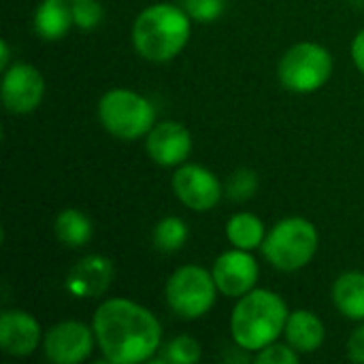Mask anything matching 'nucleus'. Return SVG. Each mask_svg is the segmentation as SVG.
<instances>
[{
    "mask_svg": "<svg viewBox=\"0 0 364 364\" xmlns=\"http://www.w3.org/2000/svg\"><path fill=\"white\" fill-rule=\"evenodd\" d=\"M318 250V230L305 218H286L264 237L262 254L279 271H299L307 267Z\"/></svg>",
    "mask_w": 364,
    "mask_h": 364,
    "instance_id": "obj_4",
    "label": "nucleus"
},
{
    "mask_svg": "<svg viewBox=\"0 0 364 364\" xmlns=\"http://www.w3.org/2000/svg\"><path fill=\"white\" fill-rule=\"evenodd\" d=\"M200 343L188 335L175 337L166 348H164V360L175 364H194L200 360Z\"/></svg>",
    "mask_w": 364,
    "mask_h": 364,
    "instance_id": "obj_21",
    "label": "nucleus"
},
{
    "mask_svg": "<svg viewBox=\"0 0 364 364\" xmlns=\"http://www.w3.org/2000/svg\"><path fill=\"white\" fill-rule=\"evenodd\" d=\"M256 188H258V177H256V173L250 171V168H239V171H235V173L230 175V179H228V183H226V194H228L232 200L243 203V200H247V198L254 196Z\"/></svg>",
    "mask_w": 364,
    "mask_h": 364,
    "instance_id": "obj_22",
    "label": "nucleus"
},
{
    "mask_svg": "<svg viewBox=\"0 0 364 364\" xmlns=\"http://www.w3.org/2000/svg\"><path fill=\"white\" fill-rule=\"evenodd\" d=\"M102 356L113 364L145 363L160 348L162 328L151 311L128 301H105L92 322Z\"/></svg>",
    "mask_w": 364,
    "mask_h": 364,
    "instance_id": "obj_1",
    "label": "nucleus"
},
{
    "mask_svg": "<svg viewBox=\"0 0 364 364\" xmlns=\"http://www.w3.org/2000/svg\"><path fill=\"white\" fill-rule=\"evenodd\" d=\"M55 237L66 247H81L92 239V222L79 209H64L53 224Z\"/></svg>",
    "mask_w": 364,
    "mask_h": 364,
    "instance_id": "obj_19",
    "label": "nucleus"
},
{
    "mask_svg": "<svg viewBox=\"0 0 364 364\" xmlns=\"http://www.w3.org/2000/svg\"><path fill=\"white\" fill-rule=\"evenodd\" d=\"M213 279L222 294L226 296H243L254 290L258 282V264L254 256L245 250H230L224 252L213 264Z\"/></svg>",
    "mask_w": 364,
    "mask_h": 364,
    "instance_id": "obj_11",
    "label": "nucleus"
},
{
    "mask_svg": "<svg viewBox=\"0 0 364 364\" xmlns=\"http://www.w3.org/2000/svg\"><path fill=\"white\" fill-rule=\"evenodd\" d=\"M288 316V307L279 294L271 290H250L239 299L230 318V333L237 348L260 352L275 343L286 328Z\"/></svg>",
    "mask_w": 364,
    "mask_h": 364,
    "instance_id": "obj_2",
    "label": "nucleus"
},
{
    "mask_svg": "<svg viewBox=\"0 0 364 364\" xmlns=\"http://www.w3.org/2000/svg\"><path fill=\"white\" fill-rule=\"evenodd\" d=\"M190 38V15L186 9L158 2L141 11L132 26V45L147 62H168Z\"/></svg>",
    "mask_w": 364,
    "mask_h": 364,
    "instance_id": "obj_3",
    "label": "nucleus"
},
{
    "mask_svg": "<svg viewBox=\"0 0 364 364\" xmlns=\"http://www.w3.org/2000/svg\"><path fill=\"white\" fill-rule=\"evenodd\" d=\"M226 237L237 250L252 252L256 247H262L267 232L260 218L252 213H237L226 224Z\"/></svg>",
    "mask_w": 364,
    "mask_h": 364,
    "instance_id": "obj_18",
    "label": "nucleus"
},
{
    "mask_svg": "<svg viewBox=\"0 0 364 364\" xmlns=\"http://www.w3.org/2000/svg\"><path fill=\"white\" fill-rule=\"evenodd\" d=\"M94 343V328L81 322H60L47 331L43 339V350L51 363L79 364L92 354Z\"/></svg>",
    "mask_w": 364,
    "mask_h": 364,
    "instance_id": "obj_8",
    "label": "nucleus"
},
{
    "mask_svg": "<svg viewBox=\"0 0 364 364\" xmlns=\"http://www.w3.org/2000/svg\"><path fill=\"white\" fill-rule=\"evenodd\" d=\"M284 335L299 354H311L324 343V324L316 314L296 309L288 316Z\"/></svg>",
    "mask_w": 364,
    "mask_h": 364,
    "instance_id": "obj_15",
    "label": "nucleus"
},
{
    "mask_svg": "<svg viewBox=\"0 0 364 364\" xmlns=\"http://www.w3.org/2000/svg\"><path fill=\"white\" fill-rule=\"evenodd\" d=\"M173 190L177 198L192 211H209L222 198L218 177L198 164H181L173 175Z\"/></svg>",
    "mask_w": 364,
    "mask_h": 364,
    "instance_id": "obj_9",
    "label": "nucleus"
},
{
    "mask_svg": "<svg viewBox=\"0 0 364 364\" xmlns=\"http://www.w3.org/2000/svg\"><path fill=\"white\" fill-rule=\"evenodd\" d=\"M147 154L160 166H179L192 151V136L177 122L156 124L147 132Z\"/></svg>",
    "mask_w": 364,
    "mask_h": 364,
    "instance_id": "obj_12",
    "label": "nucleus"
},
{
    "mask_svg": "<svg viewBox=\"0 0 364 364\" xmlns=\"http://www.w3.org/2000/svg\"><path fill=\"white\" fill-rule=\"evenodd\" d=\"M73 23V9L64 0H43L34 13V30L45 41L62 38Z\"/></svg>",
    "mask_w": 364,
    "mask_h": 364,
    "instance_id": "obj_17",
    "label": "nucleus"
},
{
    "mask_svg": "<svg viewBox=\"0 0 364 364\" xmlns=\"http://www.w3.org/2000/svg\"><path fill=\"white\" fill-rule=\"evenodd\" d=\"M333 75V58L318 43H296L279 62V81L294 94L320 90Z\"/></svg>",
    "mask_w": 364,
    "mask_h": 364,
    "instance_id": "obj_6",
    "label": "nucleus"
},
{
    "mask_svg": "<svg viewBox=\"0 0 364 364\" xmlns=\"http://www.w3.org/2000/svg\"><path fill=\"white\" fill-rule=\"evenodd\" d=\"M41 339L38 322L26 311H4L0 316V348L9 356H28Z\"/></svg>",
    "mask_w": 364,
    "mask_h": 364,
    "instance_id": "obj_14",
    "label": "nucleus"
},
{
    "mask_svg": "<svg viewBox=\"0 0 364 364\" xmlns=\"http://www.w3.org/2000/svg\"><path fill=\"white\" fill-rule=\"evenodd\" d=\"M256 363L260 364H299V352L292 346L271 343L256 354Z\"/></svg>",
    "mask_w": 364,
    "mask_h": 364,
    "instance_id": "obj_25",
    "label": "nucleus"
},
{
    "mask_svg": "<svg viewBox=\"0 0 364 364\" xmlns=\"http://www.w3.org/2000/svg\"><path fill=\"white\" fill-rule=\"evenodd\" d=\"M213 273L203 267H181L166 282V303L183 320H196L205 316L215 303Z\"/></svg>",
    "mask_w": 364,
    "mask_h": 364,
    "instance_id": "obj_7",
    "label": "nucleus"
},
{
    "mask_svg": "<svg viewBox=\"0 0 364 364\" xmlns=\"http://www.w3.org/2000/svg\"><path fill=\"white\" fill-rule=\"evenodd\" d=\"M188 239V226L179 218H164L154 230V243L160 252H177Z\"/></svg>",
    "mask_w": 364,
    "mask_h": 364,
    "instance_id": "obj_20",
    "label": "nucleus"
},
{
    "mask_svg": "<svg viewBox=\"0 0 364 364\" xmlns=\"http://www.w3.org/2000/svg\"><path fill=\"white\" fill-rule=\"evenodd\" d=\"M98 117L113 136L132 141L154 128L156 111L145 96L126 87H115L100 98Z\"/></svg>",
    "mask_w": 364,
    "mask_h": 364,
    "instance_id": "obj_5",
    "label": "nucleus"
},
{
    "mask_svg": "<svg viewBox=\"0 0 364 364\" xmlns=\"http://www.w3.org/2000/svg\"><path fill=\"white\" fill-rule=\"evenodd\" d=\"M0 49H2V53H0V68L6 70V64H9V58H11L9 43H6V41H0Z\"/></svg>",
    "mask_w": 364,
    "mask_h": 364,
    "instance_id": "obj_28",
    "label": "nucleus"
},
{
    "mask_svg": "<svg viewBox=\"0 0 364 364\" xmlns=\"http://www.w3.org/2000/svg\"><path fill=\"white\" fill-rule=\"evenodd\" d=\"M45 92L43 75L30 64H15L4 70L2 77V102L15 115L34 111Z\"/></svg>",
    "mask_w": 364,
    "mask_h": 364,
    "instance_id": "obj_10",
    "label": "nucleus"
},
{
    "mask_svg": "<svg viewBox=\"0 0 364 364\" xmlns=\"http://www.w3.org/2000/svg\"><path fill=\"white\" fill-rule=\"evenodd\" d=\"M73 23L81 30H92L102 19V6L96 0H77L73 6Z\"/></svg>",
    "mask_w": 364,
    "mask_h": 364,
    "instance_id": "obj_23",
    "label": "nucleus"
},
{
    "mask_svg": "<svg viewBox=\"0 0 364 364\" xmlns=\"http://www.w3.org/2000/svg\"><path fill=\"white\" fill-rule=\"evenodd\" d=\"M111 279H113V264L109 258L85 256L70 269L66 277V290L75 299H96L102 292H107Z\"/></svg>",
    "mask_w": 364,
    "mask_h": 364,
    "instance_id": "obj_13",
    "label": "nucleus"
},
{
    "mask_svg": "<svg viewBox=\"0 0 364 364\" xmlns=\"http://www.w3.org/2000/svg\"><path fill=\"white\" fill-rule=\"evenodd\" d=\"M348 356L356 364H364V324L356 328L348 341Z\"/></svg>",
    "mask_w": 364,
    "mask_h": 364,
    "instance_id": "obj_26",
    "label": "nucleus"
},
{
    "mask_svg": "<svg viewBox=\"0 0 364 364\" xmlns=\"http://www.w3.org/2000/svg\"><path fill=\"white\" fill-rule=\"evenodd\" d=\"M226 0H183L186 13L196 21H213L222 15Z\"/></svg>",
    "mask_w": 364,
    "mask_h": 364,
    "instance_id": "obj_24",
    "label": "nucleus"
},
{
    "mask_svg": "<svg viewBox=\"0 0 364 364\" xmlns=\"http://www.w3.org/2000/svg\"><path fill=\"white\" fill-rule=\"evenodd\" d=\"M335 307L350 320H364V273H343L333 286Z\"/></svg>",
    "mask_w": 364,
    "mask_h": 364,
    "instance_id": "obj_16",
    "label": "nucleus"
},
{
    "mask_svg": "<svg viewBox=\"0 0 364 364\" xmlns=\"http://www.w3.org/2000/svg\"><path fill=\"white\" fill-rule=\"evenodd\" d=\"M352 60L358 66V70L364 73V30L356 34V38L352 43Z\"/></svg>",
    "mask_w": 364,
    "mask_h": 364,
    "instance_id": "obj_27",
    "label": "nucleus"
},
{
    "mask_svg": "<svg viewBox=\"0 0 364 364\" xmlns=\"http://www.w3.org/2000/svg\"><path fill=\"white\" fill-rule=\"evenodd\" d=\"M73 2H77V0H73Z\"/></svg>",
    "mask_w": 364,
    "mask_h": 364,
    "instance_id": "obj_29",
    "label": "nucleus"
}]
</instances>
